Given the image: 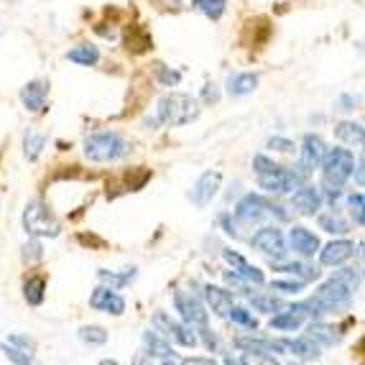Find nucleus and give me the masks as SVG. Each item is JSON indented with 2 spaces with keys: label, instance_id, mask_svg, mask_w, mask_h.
Returning <instances> with one entry per match:
<instances>
[{
  "label": "nucleus",
  "instance_id": "12",
  "mask_svg": "<svg viewBox=\"0 0 365 365\" xmlns=\"http://www.w3.org/2000/svg\"><path fill=\"white\" fill-rule=\"evenodd\" d=\"M223 258L232 266V274H235L238 278H243L245 284H253V286H263V284H266V276H263V271H261L258 266L248 263V261L243 258L241 253H235V250L225 248L223 250Z\"/></svg>",
  "mask_w": 365,
  "mask_h": 365
},
{
  "label": "nucleus",
  "instance_id": "45",
  "mask_svg": "<svg viewBox=\"0 0 365 365\" xmlns=\"http://www.w3.org/2000/svg\"><path fill=\"white\" fill-rule=\"evenodd\" d=\"M223 278H225V284H228V286H235V289H238L241 294H250V284H245L243 278H238L235 274H232V271H225Z\"/></svg>",
  "mask_w": 365,
  "mask_h": 365
},
{
  "label": "nucleus",
  "instance_id": "48",
  "mask_svg": "<svg viewBox=\"0 0 365 365\" xmlns=\"http://www.w3.org/2000/svg\"><path fill=\"white\" fill-rule=\"evenodd\" d=\"M77 241L82 243V245H92V248H105V241L102 238H98V235H92V232H80L77 235Z\"/></svg>",
  "mask_w": 365,
  "mask_h": 365
},
{
  "label": "nucleus",
  "instance_id": "7",
  "mask_svg": "<svg viewBox=\"0 0 365 365\" xmlns=\"http://www.w3.org/2000/svg\"><path fill=\"white\" fill-rule=\"evenodd\" d=\"M151 322H153V330L161 332L166 340L177 342L181 348H197V342H199L197 332L192 327H187V324H181V322H174L166 312H156Z\"/></svg>",
  "mask_w": 365,
  "mask_h": 365
},
{
  "label": "nucleus",
  "instance_id": "38",
  "mask_svg": "<svg viewBox=\"0 0 365 365\" xmlns=\"http://www.w3.org/2000/svg\"><path fill=\"white\" fill-rule=\"evenodd\" d=\"M304 289V281H289V278H276L271 281V291H278V294H299Z\"/></svg>",
  "mask_w": 365,
  "mask_h": 365
},
{
  "label": "nucleus",
  "instance_id": "6",
  "mask_svg": "<svg viewBox=\"0 0 365 365\" xmlns=\"http://www.w3.org/2000/svg\"><path fill=\"white\" fill-rule=\"evenodd\" d=\"M268 214H278V220H286L289 214L281 210L278 205H271L268 199H263L261 195H245L235 205V223L238 225H258L263 217Z\"/></svg>",
  "mask_w": 365,
  "mask_h": 365
},
{
  "label": "nucleus",
  "instance_id": "13",
  "mask_svg": "<svg viewBox=\"0 0 365 365\" xmlns=\"http://www.w3.org/2000/svg\"><path fill=\"white\" fill-rule=\"evenodd\" d=\"M235 348L243 353H261V355H274V353H286L289 350V340H266V338H235Z\"/></svg>",
  "mask_w": 365,
  "mask_h": 365
},
{
  "label": "nucleus",
  "instance_id": "9",
  "mask_svg": "<svg viewBox=\"0 0 365 365\" xmlns=\"http://www.w3.org/2000/svg\"><path fill=\"white\" fill-rule=\"evenodd\" d=\"M250 245L268 256L271 261H281L286 256V241H284V232L278 228H261L253 238H250Z\"/></svg>",
  "mask_w": 365,
  "mask_h": 365
},
{
  "label": "nucleus",
  "instance_id": "54",
  "mask_svg": "<svg viewBox=\"0 0 365 365\" xmlns=\"http://www.w3.org/2000/svg\"><path fill=\"white\" fill-rule=\"evenodd\" d=\"M223 363H225V365H243V360H238V357H230V355H225Z\"/></svg>",
  "mask_w": 365,
  "mask_h": 365
},
{
  "label": "nucleus",
  "instance_id": "32",
  "mask_svg": "<svg viewBox=\"0 0 365 365\" xmlns=\"http://www.w3.org/2000/svg\"><path fill=\"white\" fill-rule=\"evenodd\" d=\"M335 327H330V324H322V322H312V324H309V338L314 340V342H317V345H324V348H327V345H335V342H338V335H335Z\"/></svg>",
  "mask_w": 365,
  "mask_h": 365
},
{
  "label": "nucleus",
  "instance_id": "23",
  "mask_svg": "<svg viewBox=\"0 0 365 365\" xmlns=\"http://www.w3.org/2000/svg\"><path fill=\"white\" fill-rule=\"evenodd\" d=\"M335 135H338V141L348 143V146H363L365 141L363 125L355 123V120H342V123H338L335 125Z\"/></svg>",
  "mask_w": 365,
  "mask_h": 365
},
{
  "label": "nucleus",
  "instance_id": "29",
  "mask_svg": "<svg viewBox=\"0 0 365 365\" xmlns=\"http://www.w3.org/2000/svg\"><path fill=\"white\" fill-rule=\"evenodd\" d=\"M44 146H46V138L41 133H36L34 128H28L26 133H23V156H26L28 161L38 159L41 151H44Z\"/></svg>",
  "mask_w": 365,
  "mask_h": 365
},
{
  "label": "nucleus",
  "instance_id": "10",
  "mask_svg": "<svg viewBox=\"0 0 365 365\" xmlns=\"http://www.w3.org/2000/svg\"><path fill=\"white\" fill-rule=\"evenodd\" d=\"M89 307L95 309V312H105V314H113V317H120L125 314V299L118 294L115 289H110V286H98L92 294H89Z\"/></svg>",
  "mask_w": 365,
  "mask_h": 365
},
{
  "label": "nucleus",
  "instance_id": "19",
  "mask_svg": "<svg viewBox=\"0 0 365 365\" xmlns=\"http://www.w3.org/2000/svg\"><path fill=\"white\" fill-rule=\"evenodd\" d=\"M205 302L217 317H228V312H230V307H232V294L228 291V289H223V286L207 284L205 286Z\"/></svg>",
  "mask_w": 365,
  "mask_h": 365
},
{
  "label": "nucleus",
  "instance_id": "17",
  "mask_svg": "<svg viewBox=\"0 0 365 365\" xmlns=\"http://www.w3.org/2000/svg\"><path fill=\"white\" fill-rule=\"evenodd\" d=\"M291 207H294L296 212H302V214H307V217H312V214L322 207V189L309 187V184L299 187L294 192V197H291Z\"/></svg>",
  "mask_w": 365,
  "mask_h": 365
},
{
  "label": "nucleus",
  "instance_id": "21",
  "mask_svg": "<svg viewBox=\"0 0 365 365\" xmlns=\"http://www.w3.org/2000/svg\"><path fill=\"white\" fill-rule=\"evenodd\" d=\"M289 353H294V357L304 360V363H309V360H320V345L314 342L309 335H304V338H296V340H289Z\"/></svg>",
  "mask_w": 365,
  "mask_h": 365
},
{
  "label": "nucleus",
  "instance_id": "35",
  "mask_svg": "<svg viewBox=\"0 0 365 365\" xmlns=\"http://www.w3.org/2000/svg\"><path fill=\"white\" fill-rule=\"evenodd\" d=\"M0 353L8 357L13 365H36L34 363V353H26V350L10 345V342H0Z\"/></svg>",
  "mask_w": 365,
  "mask_h": 365
},
{
  "label": "nucleus",
  "instance_id": "25",
  "mask_svg": "<svg viewBox=\"0 0 365 365\" xmlns=\"http://www.w3.org/2000/svg\"><path fill=\"white\" fill-rule=\"evenodd\" d=\"M23 299L28 307H41L46 299V278L44 276H31L23 284Z\"/></svg>",
  "mask_w": 365,
  "mask_h": 365
},
{
  "label": "nucleus",
  "instance_id": "43",
  "mask_svg": "<svg viewBox=\"0 0 365 365\" xmlns=\"http://www.w3.org/2000/svg\"><path fill=\"white\" fill-rule=\"evenodd\" d=\"M268 148H271V151H278V153H291L296 146H294V141H289V138L274 135V138H268Z\"/></svg>",
  "mask_w": 365,
  "mask_h": 365
},
{
  "label": "nucleus",
  "instance_id": "52",
  "mask_svg": "<svg viewBox=\"0 0 365 365\" xmlns=\"http://www.w3.org/2000/svg\"><path fill=\"white\" fill-rule=\"evenodd\" d=\"M181 360H184V357H179L177 353H174V355H169V357H161V365H181Z\"/></svg>",
  "mask_w": 365,
  "mask_h": 365
},
{
  "label": "nucleus",
  "instance_id": "36",
  "mask_svg": "<svg viewBox=\"0 0 365 365\" xmlns=\"http://www.w3.org/2000/svg\"><path fill=\"white\" fill-rule=\"evenodd\" d=\"M228 317H230L235 324H241V327H245V330H250V332L258 330V320H256V317H253V314H250L245 307H235V304H232L230 312H228Z\"/></svg>",
  "mask_w": 365,
  "mask_h": 365
},
{
  "label": "nucleus",
  "instance_id": "46",
  "mask_svg": "<svg viewBox=\"0 0 365 365\" xmlns=\"http://www.w3.org/2000/svg\"><path fill=\"white\" fill-rule=\"evenodd\" d=\"M202 102H207V105L220 102V89H217V85H214V82H207L205 87H202Z\"/></svg>",
  "mask_w": 365,
  "mask_h": 365
},
{
  "label": "nucleus",
  "instance_id": "47",
  "mask_svg": "<svg viewBox=\"0 0 365 365\" xmlns=\"http://www.w3.org/2000/svg\"><path fill=\"white\" fill-rule=\"evenodd\" d=\"M197 335H199V338H202V342H205V348L207 350H217V335H214L212 330H210V327H202V330H197Z\"/></svg>",
  "mask_w": 365,
  "mask_h": 365
},
{
  "label": "nucleus",
  "instance_id": "55",
  "mask_svg": "<svg viewBox=\"0 0 365 365\" xmlns=\"http://www.w3.org/2000/svg\"><path fill=\"white\" fill-rule=\"evenodd\" d=\"M100 365H120V363L113 360V357H105V360H100Z\"/></svg>",
  "mask_w": 365,
  "mask_h": 365
},
{
  "label": "nucleus",
  "instance_id": "30",
  "mask_svg": "<svg viewBox=\"0 0 365 365\" xmlns=\"http://www.w3.org/2000/svg\"><path fill=\"white\" fill-rule=\"evenodd\" d=\"M302 324H304L302 317L294 312H289V309L271 317V330H278V332H294V330H299Z\"/></svg>",
  "mask_w": 365,
  "mask_h": 365
},
{
  "label": "nucleus",
  "instance_id": "50",
  "mask_svg": "<svg viewBox=\"0 0 365 365\" xmlns=\"http://www.w3.org/2000/svg\"><path fill=\"white\" fill-rule=\"evenodd\" d=\"M181 365H217L212 357H184Z\"/></svg>",
  "mask_w": 365,
  "mask_h": 365
},
{
  "label": "nucleus",
  "instance_id": "41",
  "mask_svg": "<svg viewBox=\"0 0 365 365\" xmlns=\"http://www.w3.org/2000/svg\"><path fill=\"white\" fill-rule=\"evenodd\" d=\"M348 202H350V210H353V217H355V223L360 225V228H363V192H357V195H350L348 197Z\"/></svg>",
  "mask_w": 365,
  "mask_h": 365
},
{
  "label": "nucleus",
  "instance_id": "34",
  "mask_svg": "<svg viewBox=\"0 0 365 365\" xmlns=\"http://www.w3.org/2000/svg\"><path fill=\"white\" fill-rule=\"evenodd\" d=\"M320 230L330 232V235H345L350 228L338 212H330V214H320Z\"/></svg>",
  "mask_w": 365,
  "mask_h": 365
},
{
  "label": "nucleus",
  "instance_id": "24",
  "mask_svg": "<svg viewBox=\"0 0 365 365\" xmlns=\"http://www.w3.org/2000/svg\"><path fill=\"white\" fill-rule=\"evenodd\" d=\"M98 278L110 289H125L135 278V268H123V271H107V268H98Z\"/></svg>",
  "mask_w": 365,
  "mask_h": 365
},
{
  "label": "nucleus",
  "instance_id": "44",
  "mask_svg": "<svg viewBox=\"0 0 365 365\" xmlns=\"http://www.w3.org/2000/svg\"><path fill=\"white\" fill-rule=\"evenodd\" d=\"M8 342H10V345H16V348H21V350H26V353H34V350H36L34 340L26 338V335H18V332L8 335Z\"/></svg>",
  "mask_w": 365,
  "mask_h": 365
},
{
  "label": "nucleus",
  "instance_id": "26",
  "mask_svg": "<svg viewBox=\"0 0 365 365\" xmlns=\"http://www.w3.org/2000/svg\"><path fill=\"white\" fill-rule=\"evenodd\" d=\"M274 268H276V271H284V274H291V276H296L299 281H304V284H307V281H314V278H320V271H317L314 266H307V263H291V261H289V263H286V261L278 263L276 261Z\"/></svg>",
  "mask_w": 365,
  "mask_h": 365
},
{
  "label": "nucleus",
  "instance_id": "49",
  "mask_svg": "<svg viewBox=\"0 0 365 365\" xmlns=\"http://www.w3.org/2000/svg\"><path fill=\"white\" fill-rule=\"evenodd\" d=\"M220 223H223V228H225V232H228V235H232V238H241V228H238V223H232L230 220V214H223V217H220Z\"/></svg>",
  "mask_w": 365,
  "mask_h": 365
},
{
  "label": "nucleus",
  "instance_id": "8",
  "mask_svg": "<svg viewBox=\"0 0 365 365\" xmlns=\"http://www.w3.org/2000/svg\"><path fill=\"white\" fill-rule=\"evenodd\" d=\"M174 309H177L179 317L184 320V324L192 327V330L210 327V314L205 312L202 302H199L195 294H189V291H177V294H174Z\"/></svg>",
  "mask_w": 365,
  "mask_h": 365
},
{
  "label": "nucleus",
  "instance_id": "27",
  "mask_svg": "<svg viewBox=\"0 0 365 365\" xmlns=\"http://www.w3.org/2000/svg\"><path fill=\"white\" fill-rule=\"evenodd\" d=\"M67 59L74 64H82V67H92V64L100 62V52H98V46L80 44V46H74L71 52H67Z\"/></svg>",
  "mask_w": 365,
  "mask_h": 365
},
{
  "label": "nucleus",
  "instance_id": "56",
  "mask_svg": "<svg viewBox=\"0 0 365 365\" xmlns=\"http://www.w3.org/2000/svg\"><path fill=\"white\" fill-rule=\"evenodd\" d=\"M289 365H299V363H294V360H289Z\"/></svg>",
  "mask_w": 365,
  "mask_h": 365
},
{
  "label": "nucleus",
  "instance_id": "53",
  "mask_svg": "<svg viewBox=\"0 0 365 365\" xmlns=\"http://www.w3.org/2000/svg\"><path fill=\"white\" fill-rule=\"evenodd\" d=\"M340 102L345 105V107H342V110H353V105H355V100H353V98H342V100H340Z\"/></svg>",
  "mask_w": 365,
  "mask_h": 365
},
{
  "label": "nucleus",
  "instance_id": "15",
  "mask_svg": "<svg viewBox=\"0 0 365 365\" xmlns=\"http://www.w3.org/2000/svg\"><path fill=\"white\" fill-rule=\"evenodd\" d=\"M289 243H291V250L299 253V256H304V258H312L314 253L322 248L320 238H317L312 230L302 228V225H294V228H291V232H289Z\"/></svg>",
  "mask_w": 365,
  "mask_h": 365
},
{
  "label": "nucleus",
  "instance_id": "2",
  "mask_svg": "<svg viewBox=\"0 0 365 365\" xmlns=\"http://www.w3.org/2000/svg\"><path fill=\"white\" fill-rule=\"evenodd\" d=\"M202 113L199 100L187 95V92H169L159 100V120L171 125V128H181L197 120Z\"/></svg>",
  "mask_w": 365,
  "mask_h": 365
},
{
  "label": "nucleus",
  "instance_id": "28",
  "mask_svg": "<svg viewBox=\"0 0 365 365\" xmlns=\"http://www.w3.org/2000/svg\"><path fill=\"white\" fill-rule=\"evenodd\" d=\"M248 302L256 312H263V314H274L284 309V302L274 294H248Z\"/></svg>",
  "mask_w": 365,
  "mask_h": 365
},
{
  "label": "nucleus",
  "instance_id": "51",
  "mask_svg": "<svg viewBox=\"0 0 365 365\" xmlns=\"http://www.w3.org/2000/svg\"><path fill=\"white\" fill-rule=\"evenodd\" d=\"M131 365H153V363H151V357L146 355V353H135L133 363H131Z\"/></svg>",
  "mask_w": 365,
  "mask_h": 365
},
{
  "label": "nucleus",
  "instance_id": "39",
  "mask_svg": "<svg viewBox=\"0 0 365 365\" xmlns=\"http://www.w3.org/2000/svg\"><path fill=\"white\" fill-rule=\"evenodd\" d=\"M281 166H278L276 161H271L268 156H263V153H258L256 159H253V171H256V177H263V174H274V171H278Z\"/></svg>",
  "mask_w": 365,
  "mask_h": 365
},
{
  "label": "nucleus",
  "instance_id": "20",
  "mask_svg": "<svg viewBox=\"0 0 365 365\" xmlns=\"http://www.w3.org/2000/svg\"><path fill=\"white\" fill-rule=\"evenodd\" d=\"M143 353L148 357H169L174 355V348L169 345V340L161 338L159 332H143Z\"/></svg>",
  "mask_w": 365,
  "mask_h": 365
},
{
  "label": "nucleus",
  "instance_id": "33",
  "mask_svg": "<svg viewBox=\"0 0 365 365\" xmlns=\"http://www.w3.org/2000/svg\"><path fill=\"white\" fill-rule=\"evenodd\" d=\"M192 5H195V10H199L202 16L217 21V18H223L225 8H228V0H192Z\"/></svg>",
  "mask_w": 365,
  "mask_h": 365
},
{
  "label": "nucleus",
  "instance_id": "42",
  "mask_svg": "<svg viewBox=\"0 0 365 365\" xmlns=\"http://www.w3.org/2000/svg\"><path fill=\"white\" fill-rule=\"evenodd\" d=\"M241 360L243 365H281L278 360H274V355H261V353H245Z\"/></svg>",
  "mask_w": 365,
  "mask_h": 365
},
{
  "label": "nucleus",
  "instance_id": "40",
  "mask_svg": "<svg viewBox=\"0 0 365 365\" xmlns=\"http://www.w3.org/2000/svg\"><path fill=\"white\" fill-rule=\"evenodd\" d=\"M156 77H159L161 85H166V87H174V85H179V80H181V74H179L177 69H169V67H164V64H156Z\"/></svg>",
  "mask_w": 365,
  "mask_h": 365
},
{
  "label": "nucleus",
  "instance_id": "4",
  "mask_svg": "<svg viewBox=\"0 0 365 365\" xmlns=\"http://www.w3.org/2000/svg\"><path fill=\"white\" fill-rule=\"evenodd\" d=\"M131 151L128 143L120 133L115 131H105V133H95L85 141V156L95 164H105V161H118L123 159L125 153Z\"/></svg>",
  "mask_w": 365,
  "mask_h": 365
},
{
  "label": "nucleus",
  "instance_id": "31",
  "mask_svg": "<svg viewBox=\"0 0 365 365\" xmlns=\"http://www.w3.org/2000/svg\"><path fill=\"white\" fill-rule=\"evenodd\" d=\"M77 338H80L85 345H89V348H100V345H105L107 342V330L105 327H100V324H85V327H80Z\"/></svg>",
  "mask_w": 365,
  "mask_h": 365
},
{
  "label": "nucleus",
  "instance_id": "3",
  "mask_svg": "<svg viewBox=\"0 0 365 365\" xmlns=\"http://www.w3.org/2000/svg\"><path fill=\"white\" fill-rule=\"evenodd\" d=\"M322 189H342L355 169V156L348 148H330L322 159Z\"/></svg>",
  "mask_w": 365,
  "mask_h": 365
},
{
  "label": "nucleus",
  "instance_id": "16",
  "mask_svg": "<svg viewBox=\"0 0 365 365\" xmlns=\"http://www.w3.org/2000/svg\"><path fill=\"white\" fill-rule=\"evenodd\" d=\"M324 153H327V146H324V141H322L320 135H314V133L304 135V141H302V161H299V164H302L307 171L320 169Z\"/></svg>",
  "mask_w": 365,
  "mask_h": 365
},
{
  "label": "nucleus",
  "instance_id": "5",
  "mask_svg": "<svg viewBox=\"0 0 365 365\" xmlns=\"http://www.w3.org/2000/svg\"><path fill=\"white\" fill-rule=\"evenodd\" d=\"M23 230L31 238H59L62 225L44 202H28L23 210Z\"/></svg>",
  "mask_w": 365,
  "mask_h": 365
},
{
  "label": "nucleus",
  "instance_id": "37",
  "mask_svg": "<svg viewBox=\"0 0 365 365\" xmlns=\"http://www.w3.org/2000/svg\"><path fill=\"white\" fill-rule=\"evenodd\" d=\"M21 258H23V263H28V266H34V263H38V261L44 258V245H41V238H34V241H28L26 245H23V253H21Z\"/></svg>",
  "mask_w": 365,
  "mask_h": 365
},
{
  "label": "nucleus",
  "instance_id": "1",
  "mask_svg": "<svg viewBox=\"0 0 365 365\" xmlns=\"http://www.w3.org/2000/svg\"><path fill=\"white\" fill-rule=\"evenodd\" d=\"M357 289H360V271H355V268H340L327 284H322L314 291L309 302L314 304V309L320 312V317L322 314H332L340 312V309H348L353 299H355Z\"/></svg>",
  "mask_w": 365,
  "mask_h": 365
},
{
  "label": "nucleus",
  "instance_id": "22",
  "mask_svg": "<svg viewBox=\"0 0 365 365\" xmlns=\"http://www.w3.org/2000/svg\"><path fill=\"white\" fill-rule=\"evenodd\" d=\"M256 87H258V74H253V71H241V74H232L230 80H228V92H230L232 98L250 95Z\"/></svg>",
  "mask_w": 365,
  "mask_h": 365
},
{
  "label": "nucleus",
  "instance_id": "11",
  "mask_svg": "<svg viewBox=\"0 0 365 365\" xmlns=\"http://www.w3.org/2000/svg\"><path fill=\"white\" fill-rule=\"evenodd\" d=\"M220 184H223V174H220V171H205V174L195 181V187L189 192V199H192L197 207H207L214 199V195L220 192Z\"/></svg>",
  "mask_w": 365,
  "mask_h": 365
},
{
  "label": "nucleus",
  "instance_id": "18",
  "mask_svg": "<svg viewBox=\"0 0 365 365\" xmlns=\"http://www.w3.org/2000/svg\"><path fill=\"white\" fill-rule=\"evenodd\" d=\"M46 92H49L46 82L41 80L28 82L26 87L21 89V102H23L28 113H41V110H46Z\"/></svg>",
  "mask_w": 365,
  "mask_h": 365
},
{
  "label": "nucleus",
  "instance_id": "14",
  "mask_svg": "<svg viewBox=\"0 0 365 365\" xmlns=\"http://www.w3.org/2000/svg\"><path fill=\"white\" fill-rule=\"evenodd\" d=\"M320 253V263L322 266H342L345 261L353 258L355 253V243L353 241H332L324 248L317 250Z\"/></svg>",
  "mask_w": 365,
  "mask_h": 365
}]
</instances>
